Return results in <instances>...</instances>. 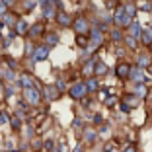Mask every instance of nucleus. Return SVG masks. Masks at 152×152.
<instances>
[{"label":"nucleus","mask_w":152,"mask_h":152,"mask_svg":"<svg viewBox=\"0 0 152 152\" xmlns=\"http://www.w3.org/2000/svg\"><path fill=\"white\" fill-rule=\"evenodd\" d=\"M68 92H70V96H72L74 99H82L86 94H88L86 84H82V82H76V84H72L70 88H68Z\"/></svg>","instance_id":"nucleus-1"},{"label":"nucleus","mask_w":152,"mask_h":152,"mask_svg":"<svg viewBox=\"0 0 152 152\" xmlns=\"http://www.w3.org/2000/svg\"><path fill=\"white\" fill-rule=\"evenodd\" d=\"M23 96H26V102H29V105H37L41 102V96L37 92V88H23Z\"/></svg>","instance_id":"nucleus-2"},{"label":"nucleus","mask_w":152,"mask_h":152,"mask_svg":"<svg viewBox=\"0 0 152 152\" xmlns=\"http://www.w3.org/2000/svg\"><path fill=\"white\" fill-rule=\"evenodd\" d=\"M115 23H117V26H129V23H133V18H129V16H127V12H125V6L117 10V14H115Z\"/></svg>","instance_id":"nucleus-3"},{"label":"nucleus","mask_w":152,"mask_h":152,"mask_svg":"<svg viewBox=\"0 0 152 152\" xmlns=\"http://www.w3.org/2000/svg\"><path fill=\"white\" fill-rule=\"evenodd\" d=\"M72 26H74V31L78 33V35H84V33H88V29H90L88 22H86L84 18H78L74 23H72Z\"/></svg>","instance_id":"nucleus-4"},{"label":"nucleus","mask_w":152,"mask_h":152,"mask_svg":"<svg viewBox=\"0 0 152 152\" xmlns=\"http://www.w3.org/2000/svg\"><path fill=\"white\" fill-rule=\"evenodd\" d=\"M115 74L119 76V78H129V74H131V66H129L127 63H119V64H117Z\"/></svg>","instance_id":"nucleus-5"},{"label":"nucleus","mask_w":152,"mask_h":152,"mask_svg":"<svg viewBox=\"0 0 152 152\" xmlns=\"http://www.w3.org/2000/svg\"><path fill=\"white\" fill-rule=\"evenodd\" d=\"M43 96H45L47 99H57L58 96H61V92L57 90V86H49V88H45Z\"/></svg>","instance_id":"nucleus-6"},{"label":"nucleus","mask_w":152,"mask_h":152,"mask_svg":"<svg viewBox=\"0 0 152 152\" xmlns=\"http://www.w3.org/2000/svg\"><path fill=\"white\" fill-rule=\"evenodd\" d=\"M129 78H131V80H134V82H142L144 80V72L140 70V68H131Z\"/></svg>","instance_id":"nucleus-7"},{"label":"nucleus","mask_w":152,"mask_h":152,"mask_svg":"<svg viewBox=\"0 0 152 152\" xmlns=\"http://www.w3.org/2000/svg\"><path fill=\"white\" fill-rule=\"evenodd\" d=\"M49 55V49L45 47V45H41V47H37V51H35V55H33V61H43L45 57Z\"/></svg>","instance_id":"nucleus-8"},{"label":"nucleus","mask_w":152,"mask_h":152,"mask_svg":"<svg viewBox=\"0 0 152 152\" xmlns=\"http://www.w3.org/2000/svg\"><path fill=\"white\" fill-rule=\"evenodd\" d=\"M140 35H142V27H140V23L133 22V23H131V37H134V39H139Z\"/></svg>","instance_id":"nucleus-9"},{"label":"nucleus","mask_w":152,"mask_h":152,"mask_svg":"<svg viewBox=\"0 0 152 152\" xmlns=\"http://www.w3.org/2000/svg\"><path fill=\"white\" fill-rule=\"evenodd\" d=\"M57 22L61 23V26H64V27H66V26H70V23H72V20H70V16H68V14L61 12V14L57 16Z\"/></svg>","instance_id":"nucleus-10"},{"label":"nucleus","mask_w":152,"mask_h":152,"mask_svg":"<svg viewBox=\"0 0 152 152\" xmlns=\"http://www.w3.org/2000/svg\"><path fill=\"white\" fill-rule=\"evenodd\" d=\"M96 137H98V133H96L94 129H86V131H84V140H86V142L92 144V142L96 140Z\"/></svg>","instance_id":"nucleus-11"},{"label":"nucleus","mask_w":152,"mask_h":152,"mask_svg":"<svg viewBox=\"0 0 152 152\" xmlns=\"http://www.w3.org/2000/svg\"><path fill=\"white\" fill-rule=\"evenodd\" d=\"M86 90H88V92H98V90H99V82L96 80V78L88 80V82H86Z\"/></svg>","instance_id":"nucleus-12"},{"label":"nucleus","mask_w":152,"mask_h":152,"mask_svg":"<svg viewBox=\"0 0 152 152\" xmlns=\"http://www.w3.org/2000/svg\"><path fill=\"white\" fill-rule=\"evenodd\" d=\"M16 33H18V35L27 33V23L23 22V20H18V23H16Z\"/></svg>","instance_id":"nucleus-13"},{"label":"nucleus","mask_w":152,"mask_h":152,"mask_svg":"<svg viewBox=\"0 0 152 152\" xmlns=\"http://www.w3.org/2000/svg\"><path fill=\"white\" fill-rule=\"evenodd\" d=\"M107 72V66L103 63H96L94 64V74H98V76H102V74H105Z\"/></svg>","instance_id":"nucleus-14"},{"label":"nucleus","mask_w":152,"mask_h":152,"mask_svg":"<svg viewBox=\"0 0 152 152\" xmlns=\"http://www.w3.org/2000/svg\"><path fill=\"white\" fill-rule=\"evenodd\" d=\"M140 39H142L144 45H150L152 43V31L150 29H146V31H142V35H140Z\"/></svg>","instance_id":"nucleus-15"},{"label":"nucleus","mask_w":152,"mask_h":152,"mask_svg":"<svg viewBox=\"0 0 152 152\" xmlns=\"http://www.w3.org/2000/svg\"><path fill=\"white\" fill-rule=\"evenodd\" d=\"M45 43H49V45H57V43H58L57 33H47V35H45Z\"/></svg>","instance_id":"nucleus-16"},{"label":"nucleus","mask_w":152,"mask_h":152,"mask_svg":"<svg viewBox=\"0 0 152 152\" xmlns=\"http://www.w3.org/2000/svg\"><path fill=\"white\" fill-rule=\"evenodd\" d=\"M134 96H140V98H144V96H146V88H144L142 84H137V86H134Z\"/></svg>","instance_id":"nucleus-17"},{"label":"nucleus","mask_w":152,"mask_h":152,"mask_svg":"<svg viewBox=\"0 0 152 152\" xmlns=\"http://www.w3.org/2000/svg\"><path fill=\"white\" fill-rule=\"evenodd\" d=\"M22 84H23V88H31V86H33V78H31V76H27V74H23L22 76Z\"/></svg>","instance_id":"nucleus-18"},{"label":"nucleus","mask_w":152,"mask_h":152,"mask_svg":"<svg viewBox=\"0 0 152 152\" xmlns=\"http://www.w3.org/2000/svg\"><path fill=\"white\" fill-rule=\"evenodd\" d=\"M41 33H43V26H41V23H35L33 29L29 31V35H41Z\"/></svg>","instance_id":"nucleus-19"},{"label":"nucleus","mask_w":152,"mask_h":152,"mask_svg":"<svg viewBox=\"0 0 152 152\" xmlns=\"http://www.w3.org/2000/svg\"><path fill=\"white\" fill-rule=\"evenodd\" d=\"M82 72H84V76H92V74H94V64L88 63V64L84 66V70H82Z\"/></svg>","instance_id":"nucleus-20"},{"label":"nucleus","mask_w":152,"mask_h":152,"mask_svg":"<svg viewBox=\"0 0 152 152\" xmlns=\"http://www.w3.org/2000/svg\"><path fill=\"white\" fill-rule=\"evenodd\" d=\"M134 10H137V8H134V4H127L125 6V12H127L129 18H133V16H134Z\"/></svg>","instance_id":"nucleus-21"},{"label":"nucleus","mask_w":152,"mask_h":152,"mask_svg":"<svg viewBox=\"0 0 152 152\" xmlns=\"http://www.w3.org/2000/svg\"><path fill=\"white\" fill-rule=\"evenodd\" d=\"M125 41H127V47H131V49H134V47H137V39H134V37H131V35H129Z\"/></svg>","instance_id":"nucleus-22"},{"label":"nucleus","mask_w":152,"mask_h":152,"mask_svg":"<svg viewBox=\"0 0 152 152\" xmlns=\"http://www.w3.org/2000/svg\"><path fill=\"white\" fill-rule=\"evenodd\" d=\"M76 41H78V45H80V47H86V45H88V41H86L84 35H78V39H76Z\"/></svg>","instance_id":"nucleus-23"},{"label":"nucleus","mask_w":152,"mask_h":152,"mask_svg":"<svg viewBox=\"0 0 152 152\" xmlns=\"http://www.w3.org/2000/svg\"><path fill=\"white\" fill-rule=\"evenodd\" d=\"M123 152H137V146H134V144H127V146L123 148Z\"/></svg>","instance_id":"nucleus-24"},{"label":"nucleus","mask_w":152,"mask_h":152,"mask_svg":"<svg viewBox=\"0 0 152 152\" xmlns=\"http://www.w3.org/2000/svg\"><path fill=\"white\" fill-rule=\"evenodd\" d=\"M148 63H150V58H148L146 55H142V57H140V66H146Z\"/></svg>","instance_id":"nucleus-25"},{"label":"nucleus","mask_w":152,"mask_h":152,"mask_svg":"<svg viewBox=\"0 0 152 152\" xmlns=\"http://www.w3.org/2000/svg\"><path fill=\"white\" fill-rule=\"evenodd\" d=\"M2 16H6V6H4V2L0 0V18H2Z\"/></svg>","instance_id":"nucleus-26"},{"label":"nucleus","mask_w":152,"mask_h":152,"mask_svg":"<svg viewBox=\"0 0 152 152\" xmlns=\"http://www.w3.org/2000/svg\"><path fill=\"white\" fill-rule=\"evenodd\" d=\"M12 127H14V129H20V119L14 117V119H12Z\"/></svg>","instance_id":"nucleus-27"},{"label":"nucleus","mask_w":152,"mask_h":152,"mask_svg":"<svg viewBox=\"0 0 152 152\" xmlns=\"http://www.w3.org/2000/svg\"><path fill=\"white\" fill-rule=\"evenodd\" d=\"M117 2H119V0H105V4H107L109 8H113V6H115Z\"/></svg>","instance_id":"nucleus-28"},{"label":"nucleus","mask_w":152,"mask_h":152,"mask_svg":"<svg viewBox=\"0 0 152 152\" xmlns=\"http://www.w3.org/2000/svg\"><path fill=\"white\" fill-rule=\"evenodd\" d=\"M94 123L96 125H102V115H94Z\"/></svg>","instance_id":"nucleus-29"},{"label":"nucleus","mask_w":152,"mask_h":152,"mask_svg":"<svg viewBox=\"0 0 152 152\" xmlns=\"http://www.w3.org/2000/svg\"><path fill=\"white\" fill-rule=\"evenodd\" d=\"M6 119H8V117H6V113H0V123H6Z\"/></svg>","instance_id":"nucleus-30"},{"label":"nucleus","mask_w":152,"mask_h":152,"mask_svg":"<svg viewBox=\"0 0 152 152\" xmlns=\"http://www.w3.org/2000/svg\"><path fill=\"white\" fill-rule=\"evenodd\" d=\"M2 2H4V6H12L14 4V0H2Z\"/></svg>","instance_id":"nucleus-31"}]
</instances>
